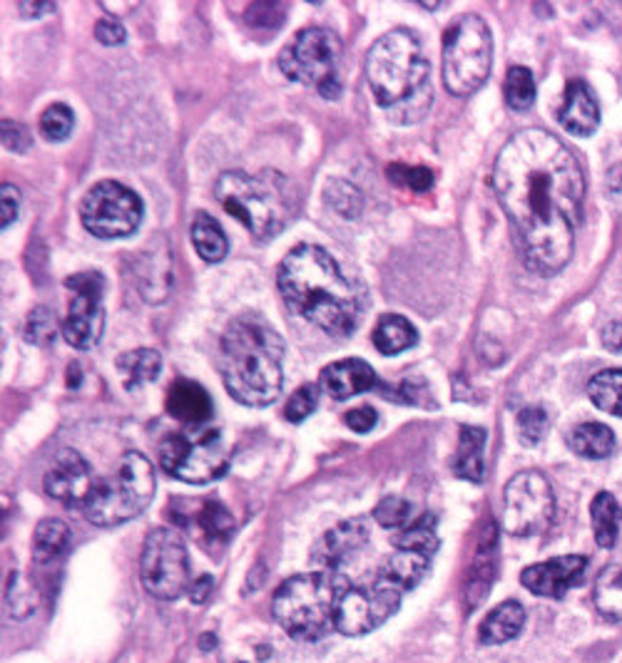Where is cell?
<instances>
[{"label": "cell", "instance_id": "6da1fadb", "mask_svg": "<svg viewBox=\"0 0 622 663\" xmlns=\"http://www.w3.org/2000/svg\"><path fill=\"white\" fill-rule=\"evenodd\" d=\"M493 192L530 271L553 276L575 251L585 175L575 154L545 130H520L503 144L491 175Z\"/></svg>", "mask_w": 622, "mask_h": 663}, {"label": "cell", "instance_id": "7a4b0ae2", "mask_svg": "<svg viewBox=\"0 0 622 663\" xmlns=\"http://www.w3.org/2000/svg\"><path fill=\"white\" fill-rule=\"evenodd\" d=\"M277 284L284 301L333 339H347L362 318V291L337 259L314 244H300L279 263Z\"/></svg>", "mask_w": 622, "mask_h": 663}, {"label": "cell", "instance_id": "3957f363", "mask_svg": "<svg viewBox=\"0 0 622 663\" xmlns=\"http://www.w3.org/2000/svg\"><path fill=\"white\" fill-rule=\"evenodd\" d=\"M220 374L234 401L272 405L284 386V341L265 318L245 313L227 325L220 343Z\"/></svg>", "mask_w": 622, "mask_h": 663}, {"label": "cell", "instance_id": "277c9868", "mask_svg": "<svg viewBox=\"0 0 622 663\" xmlns=\"http://www.w3.org/2000/svg\"><path fill=\"white\" fill-rule=\"evenodd\" d=\"M366 80L394 125L419 122L431 110V66L416 33L396 28L382 35L366 56Z\"/></svg>", "mask_w": 622, "mask_h": 663}, {"label": "cell", "instance_id": "5b68a950", "mask_svg": "<svg viewBox=\"0 0 622 663\" xmlns=\"http://www.w3.org/2000/svg\"><path fill=\"white\" fill-rule=\"evenodd\" d=\"M214 197L224 212L261 241L274 239L300 214V192L294 181L277 169H261L257 175L224 171L214 185Z\"/></svg>", "mask_w": 622, "mask_h": 663}, {"label": "cell", "instance_id": "8992f818", "mask_svg": "<svg viewBox=\"0 0 622 663\" xmlns=\"http://www.w3.org/2000/svg\"><path fill=\"white\" fill-rule=\"evenodd\" d=\"M351 584L339 571H312L286 579L274 592V619L296 641H319L337 629V612Z\"/></svg>", "mask_w": 622, "mask_h": 663}, {"label": "cell", "instance_id": "52a82bcc", "mask_svg": "<svg viewBox=\"0 0 622 663\" xmlns=\"http://www.w3.org/2000/svg\"><path fill=\"white\" fill-rule=\"evenodd\" d=\"M155 495V472L142 452H125L110 475L97 480L83 512L95 526H117L145 512Z\"/></svg>", "mask_w": 622, "mask_h": 663}, {"label": "cell", "instance_id": "ba28073f", "mask_svg": "<svg viewBox=\"0 0 622 663\" xmlns=\"http://www.w3.org/2000/svg\"><path fill=\"white\" fill-rule=\"evenodd\" d=\"M160 467L169 477L183 480L189 485H204L224 475L230 467L232 445L222 430L210 425H192V428L165 435L157 448Z\"/></svg>", "mask_w": 622, "mask_h": 663}, {"label": "cell", "instance_id": "9c48e42d", "mask_svg": "<svg viewBox=\"0 0 622 663\" xmlns=\"http://www.w3.org/2000/svg\"><path fill=\"white\" fill-rule=\"evenodd\" d=\"M493 38L481 15H461L444 35V85L450 95L468 97L491 75Z\"/></svg>", "mask_w": 622, "mask_h": 663}, {"label": "cell", "instance_id": "30bf717a", "mask_svg": "<svg viewBox=\"0 0 622 663\" xmlns=\"http://www.w3.org/2000/svg\"><path fill=\"white\" fill-rule=\"evenodd\" d=\"M142 587L160 602H175L189 589V559L187 547L177 532L157 526L145 540L140 557Z\"/></svg>", "mask_w": 622, "mask_h": 663}, {"label": "cell", "instance_id": "8fae6325", "mask_svg": "<svg viewBox=\"0 0 622 663\" xmlns=\"http://www.w3.org/2000/svg\"><path fill=\"white\" fill-rule=\"evenodd\" d=\"M142 199L115 179L97 181L80 204V220L97 239H122L142 222Z\"/></svg>", "mask_w": 622, "mask_h": 663}, {"label": "cell", "instance_id": "7c38bea8", "mask_svg": "<svg viewBox=\"0 0 622 663\" xmlns=\"http://www.w3.org/2000/svg\"><path fill=\"white\" fill-rule=\"evenodd\" d=\"M555 497L538 470L518 472L503 489V530L513 537H533L553 520Z\"/></svg>", "mask_w": 622, "mask_h": 663}, {"label": "cell", "instance_id": "4fadbf2b", "mask_svg": "<svg viewBox=\"0 0 622 663\" xmlns=\"http://www.w3.org/2000/svg\"><path fill=\"white\" fill-rule=\"evenodd\" d=\"M339 58L341 40L337 33L314 25V28H304L294 35V40L279 56V68L296 83L319 87L327 80L337 78Z\"/></svg>", "mask_w": 622, "mask_h": 663}, {"label": "cell", "instance_id": "5bb4252c", "mask_svg": "<svg viewBox=\"0 0 622 663\" xmlns=\"http://www.w3.org/2000/svg\"><path fill=\"white\" fill-rule=\"evenodd\" d=\"M66 286L73 291L66 325H62L66 341L78 351L95 348L105 331V279L97 271H85V274L70 276Z\"/></svg>", "mask_w": 622, "mask_h": 663}, {"label": "cell", "instance_id": "9a60e30c", "mask_svg": "<svg viewBox=\"0 0 622 663\" xmlns=\"http://www.w3.org/2000/svg\"><path fill=\"white\" fill-rule=\"evenodd\" d=\"M401 589L376 577L372 584L351 587L337 612V631L344 636L372 634L386 624L401 606Z\"/></svg>", "mask_w": 622, "mask_h": 663}, {"label": "cell", "instance_id": "2e32d148", "mask_svg": "<svg viewBox=\"0 0 622 663\" xmlns=\"http://www.w3.org/2000/svg\"><path fill=\"white\" fill-rule=\"evenodd\" d=\"M97 485L93 467L78 450H60L45 472V493L66 507H85Z\"/></svg>", "mask_w": 622, "mask_h": 663}, {"label": "cell", "instance_id": "e0dca14e", "mask_svg": "<svg viewBox=\"0 0 622 663\" xmlns=\"http://www.w3.org/2000/svg\"><path fill=\"white\" fill-rule=\"evenodd\" d=\"M585 569H588V559L580 554H567V557H555L523 569L520 581L536 596L563 599L573 587L580 584Z\"/></svg>", "mask_w": 622, "mask_h": 663}, {"label": "cell", "instance_id": "ac0fdd59", "mask_svg": "<svg viewBox=\"0 0 622 663\" xmlns=\"http://www.w3.org/2000/svg\"><path fill=\"white\" fill-rule=\"evenodd\" d=\"M368 542V524L362 517L356 520H347L329 530L312 549V561L321 571H337L344 561L362 552Z\"/></svg>", "mask_w": 622, "mask_h": 663}, {"label": "cell", "instance_id": "d6986e66", "mask_svg": "<svg viewBox=\"0 0 622 663\" xmlns=\"http://www.w3.org/2000/svg\"><path fill=\"white\" fill-rule=\"evenodd\" d=\"M378 383L376 370L362 358L337 360L321 370L319 386L333 401H349L359 393H366Z\"/></svg>", "mask_w": 622, "mask_h": 663}, {"label": "cell", "instance_id": "ffe728a7", "mask_svg": "<svg viewBox=\"0 0 622 663\" xmlns=\"http://www.w3.org/2000/svg\"><path fill=\"white\" fill-rule=\"evenodd\" d=\"M558 120L575 138H588L600 125V105L595 93L583 80H571L565 87V99L558 110Z\"/></svg>", "mask_w": 622, "mask_h": 663}, {"label": "cell", "instance_id": "44dd1931", "mask_svg": "<svg viewBox=\"0 0 622 663\" xmlns=\"http://www.w3.org/2000/svg\"><path fill=\"white\" fill-rule=\"evenodd\" d=\"M138 276V288L148 304H162L173 288V259L165 244H157V249H145L138 257L134 267Z\"/></svg>", "mask_w": 622, "mask_h": 663}, {"label": "cell", "instance_id": "7402d4cb", "mask_svg": "<svg viewBox=\"0 0 622 663\" xmlns=\"http://www.w3.org/2000/svg\"><path fill=\"white\" fill-rule=\"evenodd\" d=\"M167 413L175 417V421L185 423L187 428L192 425H207V421L212 417V401L210 393L195 380L179 378L173 383V388L167 390Z\"/></svg>", "mask_w": 622, "mask_h": 663}, {"label": "cell", "instance_id": "603a6c76", "mask_svg": "<svg viewBox=\"0 0 622 663\" xmlns=\"http://www.w3.org/2000/svg\"><path fill=\"white\" fill-rule=\"evenodd\" d=\"M483 450H485V430L483 428H473V425H463L461 435H458V448L454 462V475L468 480V483H483L485 475V460H483Z\"/></svg>", "mask_w": 622, "mask_h": 663}, {"label": "cell", "instance_id": "cb8c5ba5", "mask_svg": "<svg viewBox=\"0 0 622 663\" xmlns=\"http://www.w3.org/2000/svg\"><path fill=\"white\" fill-rule=\"evenodd\" d=\"M523 624H526V608L523 604L513 602H503L493 608V612L485 616V621L481 624V629H478V636H481L483 643H506L510 639H516L520 634Z\"/></svg>", "mask_w": 622, "mask_h": 663}, {"label": "cell", "instance_id": "d4e9b609", "mask_svg": "<svg viewBox=\"0 0 622 663\" xmlns=\"http://www.w3.org/2000/svg\"><path fill=\"white\" fill-rule=\"evenodd\" d=\"M372 341L378 353H384V356H396V353H403L411 346H416L419 333L413 329L409 318H403L399 313H386L378 318Z\"/></svg>", "mask_w": 622, "mask_h": 663}, {"label": "cell", "instance_id": "484cf974", "mask_svg": "<svg viewBox=\"0 0 622 663\" xmlns=\"http://www.w3.org/2000/svg\"><path fill=\"white\" fill-rule=\"evenodd\" d=\"M567 445L575 455L588 458V460H606L618 448L615 433L602 423H580L578 428L567 435Z\"/></svg>", "mask_w": 622, "mask_h": 663}, {"label": "cell", "instance_id": "4316f807", "mask_svg": "<svg viewBox=\"0 0 622 663\" xmlns=\"http://www.w3.org/2000/svg\"><path fill=\"white\" fill-rule=\"evenodd\" d=\"M117 370H120L125 390H138L152 383L162 370V356L155 348H138L122 353L117 358Z\"/></svg>", "mask_w": 622, "mask_h": 663}, {"label": "cell", "instance_id": "83f0119b", "mask_svg": "<svg viewBox=\"0 0 622 663\" xmlns=\"http://www.w3.org/2000/svg\"><path fill=\"white\" fill-rule=\"evenodd\" d=\"M495 542H498L495 540V524L489 520L473 559L471 584H468V592H471V606L481 602L485 592H491V581L495 575V547H498Z\"/></svg>", "mask_w": 622, "mask_h": 663}, {"label": "cell", "instance_id": "f1b7e54d", "mask_svg": "<svg viewBox=\"0 0 622 663\" xmlns=\"http://www.w3.org/2000/svg\"><path fill=\"white\" fill-rule=\"evenodd\" d=\"M429 559L431 557H426V554L396 549L394 557L386 561L382 571H378V577L389 581V584H394L396 589H401V592H406V589L416 587L423 575H426Z\"/></svg>", "mask_w": 622, "mask_h": 663}, {"label": "cell", "instance_id": "f546056e", "mask_svg": "<svg viewBox=\"0 0 622 663\" xmlns=\"http://www.w3.org/2000/svg\"><path fill=\"white\" fill-rule=\"evenodd\" d=\"M192 244L207 263H220L230 253L227 234L214 216L204 212H197L192 222Z\"/></svg>", "mask_w": 622, "mask_h": 663}, {"label": "cell", "instance_id": "4dcf8cb0", "mask_svg": "<svg viewBox=\"0 0 622 663\" xmlns=\"http://www.w3.org/2000/svg\"><path fill=\"white\" fill-rule=\"evenodd\" d=\"M590 517H592V532L595 542L602 549H612L620 537V522H622V510L618 505L615 495L610 493H598L590 505Z\"/></svg>", "mask_w": 622, "mask_h": 663}, {"label": "cell", "instance_id": "1f68e13d", "mask_svg": "<svg viewBox=\"0 0 622 663\" xmlns=\"http://www.w3.org/2000/svg\"><path fill=\"white\" fill-rule=\"evenodd\" d=\"M70 526L60 520H43L35 530L33 540V557L38 565H52L70 547Z\"/></svg>", "mask_w": 622, "mask_h": 663}, {"label": "cell", "instance_id": "d6a6232c", "mask_svg": "<svg viewBox=\"0 0 622 663\" xmlns=\"http://www.w3.org/2000/svg\"><path fill=\"white\" fill-rule=\"evenodd\" d=\"M595 606L610 621L622 624V565H612L600 571L595 581Z\"/></svg>", "mask_w": 622, "mask_h": 663}, {"label": "cell", "instance_id": "836d02e7", "mask_svg": "<svg viewBox=\"0 0 622 663\" xmlns=\"http://www.w3.org/2000/svg\"><path fill=\"white\" fill-rule=\"evenodd\" d=\"M588 395L598 411L622 417V368L600 370L588 383Z\"/></svg>", "mask_w": 622, "mask_h": 663}, {"label": "cell", "instance_id": "e575fe53", "mask_svg": "<svg viewBox=\"0 0 622 663\" xmlns=\"http://www.w3.org/2000/svg\"><path fill=\"white\" fill-rule=\"evenodd\" d=\"M396 549L403 552H419L431 557L438 549V537H436V520L434 514H423L421 520L411 522L406 530H401L394 537Z\"/></svg>", "mask_w": 622, "mask_h": 663}, {"label": "cell", "instance_id": "d590c367", "mask_svg": "<svg viewBox=\"0 0 622 663\" xmlns=\"http://www.w3.org/2000/svg\"><path fill=\"white\" fill-rule=\"evenodd\" d=\"M324 197L344 220H359L364 212V194L347 179H329L324 187Z\"/></svg>", "mask_w": 622, "mask_h": 663}, {"label": "cell", "instance_id": "8d00e7d4", "mask_svg": "<svg viewBox=\"0 0 622 663\" xmlns=\"http://www.w3.org/2000/svg\"><path fill=\"white\" fill-rule=\"evenodd\" d=\"M536 99V80L533 72L523 66H513L506 78V103L516 113H526Z\"/></svg>", "mask_w": 622, "mask_h": 663}, {"label": "cell", "instance_id": "74e56055", "mask_svg": "<svg viewBox=\"0 0 622 663\" xmlns=\"http://www.w3.org/2000/svg\"><path fill=\"white\" fill-rule=\"evenodd\" d=\"M197 522H200L207 537L212 540H227L234 526L230 510L218 499H207L200 507V512H197Z\"/></svg>", "mask_w": 622, "mask_h": 663}, {"label": "cell", "instance_id": "f35d334b", "mask_svg": "<svg viewBox=\"0 0 622 663\" xmlns=\"http://www.w3.org/2000/svg\"><path fill=\"white\" fill-rule=\"evenodd\" d=\"M75 125V115L68 105L56 103L40 115V134L50 142H62L70 138Z\"/></svg>", "mask_w": 622, "mask_h": 663}, {"label": "cell", "instance_id": "ab89813d", "mask_svg": "<svg viewBox=\"0 0 622 663\" xmlns=\"http://www.w3.org/2000/svg\"><path fill=\"white\" fill-rule=\"evenodd\" d=\"M56 333L58 321L50 308L38 306L35 311H31L28 323H25V339H28V343H33V346H48L56 339Z\"/></svg>", "mask_w": 622, "mask_h": 663}, {"label": "cell", "instance_id": "60d3db41", "mask_svg": "<svg viewBox=\"0 0 622 663\" xmlns=\"http://www.w3.org/2000/svg\"><path fill=\"white\" fill-rule=\"evenodd\" d=\"M516 428L523 445H528V448L538 445L548 430V415L543 407H526V411H520Z\"/></svg>", "mask_w": 622, "mask_h": 663}, {"label": "cell", "instance_id": "b9f144b4", "mask_svg": "<svg viewBox=\"0 0 622 663\" xmlns=\"http://www.w3.org/2000/svg\"><path fill=\"white\" fill-rule=\"evenodd\" d=\"M284 15H286V5L272 3V0H261V3L247 8V23L251 28H261V31H277L279 25L284 23Z\"/></svg>", "mask_w": 622, "mask_h": 663}, {"label": "cell", "instance_id": "7bdbcfd3", "mask_svg": "<svg viewBox=\"0 0 622 663\" xmlns=\"http://www.w3.org/2000/svg\"><path fill=\"white\" fill-rule=\"evenodd\" d=\"M317 405H319V390H317V386L306 383V386L294 390V395L290 398V403H286L284 415H286V421H290V423H302L314 411H317Z\"/></svg>", "mask_w": 622, "mask_h": 663}, {"label": "cell", "instance_id": "ee69618b", "mask_svg": "<svg viewBox=\"0 0 622 663\" xmlns=\"http://www.w3.org/2000/svg\"><path fill=\"white\" fill-rule=\"evenodd\" d=\"M409 517H411V505L406 502L403 497H394V495L384 497L374 510V520L382 526H386V530L403 526L406 522H409Z\"/></svg>", "mask_w": 622, "mask_h": 663}, {"label": "cell", "instance_id": "f6af8a7d", "mask_svg": "<svg viewBox=\"0 0 622 663\" xmlns=\"http://www.w3.org/2000/svg\"><path fill=\"white\" fill-rule=\"evenodd\" d=\"M396 185L409 187L413 192H426V189L434 187V175L426 167H406V165H391L386 169Z\"/></svg>", "mask_w": 622, "mask_h": 663}, {"label": "cell", "instance_id": "bcb514c9", "mask_svg": "<svg viewBox=\"0 0 622 663\" xmlns=\"http://www.w3.org/2000/svg\"><path fill=\"white\" fill-rule=\"evenodd\" d=\"M17 604H23L25 614L33 612V606H35L33 596H31V584H28V581H23L21 575H13L11 584H8V606H11L13 616L17 614Z\"/></svg>", "mask_w": 622, "mask_h": 663}, {"label": "cell", "instance_id": "7dc6e473", "mask_svg": "<svg viewBox=\"0 0 622 663\" xmlns=\"http://www.w3.org/2000/svg\"><path fill=\"white\" fill-rule=\"evenodd\" d=\"M344 423H347V428H351L359 435H364V433H372L376 428L378 415H376L372 405H362V407H354V411H349L344 415Z\"/></svg>", "mask_w": 622, "mask_h": 663}, {"label": "cell", "instance_id": "c3c4849f", "mask_svg": "<svg viewBox=\"0 0 622 663\" xmlns=\"http://www.w3.org/2000/svg\"><path fill=\"white\" fill-rule=\"evenodd\" d=\"M3 144L11 152H25L31 147V134L25 125L15 120H3Z\"/></svg>", "mask_w": 622, "mask_h": 663}, {"label": "cell", "instance_id": "681fc988", "mask_svg": "<svg viewBox=\"0 0 622 663\" xmlns=\"http://www.w3.org/2000/svg\"><path fill=\"white\" fill-rule=\"evenodd\" d=\"M95 38L103 45H122L125 38H128V33H125L120 21H115V17H103V21H97L95 25Z\"/></svg>", "mask_w": 622, "mask_h": 663}, {"label": "cell", "instance_id": "f907efd6", "mask_svg": "<svg viewBox=\"0 0 622 663\" xmlns=\"http://www.w3.org/2000/svg\"><path fill=\"white\" fill-rule=\"evenodd\" d=\"M0 197H3V212H0V220H3V229H8V226H11L17 220L21 192H17L11 181H3V187H0Z\"/></svg>", "mask_w": 622, "mask_h": 663}, {"label": "cell", "instance_id": "816d5d0a", "mask_svg": "<svg viewBox=\"0 0 622 663\" xmlns=\"http://www.w3.org/2000/svg\"><path fill=\"white\" fill-rule=\"evenodd\" d=\"M212 587H214V579L212 577H200L197 581H192V584H189V599H192L195 604H204L207 599H210V594H212Z\"/></svg>", "mask_w": 622, "mask_h": 663}, {"label": "cell", "instance_id": "f5cc1de1", "mask_svg": "<svg viewBox=\"0 0 622 663\" xmlns=\"http://www.w3.org/2000/svg\"><path fill=\"white\" fill-rule=\"evenodd\" d=\"M602 343H606L610 351H622V321H612L610 325H606Z\"/></svg>", "mask_w": 622, "mask_h": 663}, {"label": "cell", "instance_id": "db71d44e", "mask_svg": "<svg viewBox=\"0 0 622 663\" xmlns=\"http://www.w3.org/2000/svg\"><path fill=\"white\" fill-rule=\"evenodd\" d=\"M56 11V5L52 3H21V13L28 15V17H40V15H48Z\"/></svg>", "mask_w": 622, "mask_h": 663}, {"label": "cell", "instance_id": "11a10c76", "mask_svg": "<svg viewBox=\"0 0 622 663\" xmlns=\"http://www.w3.org/2000/svg\"><path fill=\"white\" fill-rule=\"evenodd\" d=\"M317 90L327 99H337L341 95V85H339L337 78H331V80H327V83H321Z\"/></svg>", "mask_w": 622, "mask_h": 663}]
</instances>
